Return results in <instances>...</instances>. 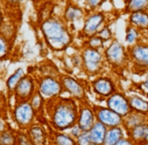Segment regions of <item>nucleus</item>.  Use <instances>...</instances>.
<instances>
[{"label": "nucleus", "instance_id": "nucleus-1", "mask_svg": "<svg viewBox=\"0 0 148 145\" xmlns=\"http://www.w3.org/2000/svg\"><path fill=\"white\" fill-rule=\"evenodd\" d=\"M79 105L80 102L68 96L47 102L45 113L49 128L55 131L68 132L77 124Z\"/></svg>", "mask_w": 148, "mask_h": 145}, {"label": "nucleus", "instance_id": "nucleus-2", "mask_svg": "<svg viewBox=\"0 0 148 145\" xmlns=\"http://www.w3.org/2000/svg\"><path fill=\"white\" fill-rule=\"evenodd\" d=\"M38 28L42 40L55 53L66 51L74 41L72 29L62 16L51 15L43 18Z\"/></svg>", "mask_w": 148, "mask_h": 145}, {"label": "nucleus", "instance_id": "nucleus-3", "mask_svg": "<svg viewBox=\"0 0 148 145\" xmlns=\"http://www.w3.org/2000/svg\"><path fill=\"white\" fill-rule=\"evenodd\" d=\"M38 114L33 109L29 101H16L11 109L12 121L18 130L25 131L30 125L36 121Z\"/></svg>", "mask_w": 148, "mask_h": 145}, {"label": "nucleus", "instance_id": "nucleus-4", "mask_svg": "<svg viewBox=\"0 0 148 145\" xmlns=\"http://www.w3.org/2000/svg\"><path fill=\"white\" fill-rule=\"evenodd\" d=\"M82 57V70L89 76H97L102 72L105 66L103 51L83 47L80 51Z\"/></svg>", "mask_w": 148, "mask_h": 145}, {"label": "nucleus", "instance_id": "nucleus-5", "mask_svg": "<svg viewBox=\"0 0 148 145\" xmlns=\"http://www.w3.org/2000/svg\"><path fill=\"white\" fill-rule=\"evenodd\" d=\"M37 93L45 99L47 102L58 100L64 96V88L60 77L37 76Z\"/></svg>", "mask_w": 148, "mask_h": 145}, {"label": "nucleus", "instance_id": "nucleus-6", "mask_svg": "<svg viewBox=\"0 0 148 145\" xmlns=\"http://www.w3.org/2000/svg\"><path fill=\"white\" fill-rule=\"evenodd\" d=\"M103 53L106 63L114 69H123L130 62L128 49L116 39L110 41Z\"/></svg>", "mask_w": 148, "mask_h": 145}, {"label": "nucleus", "instance_id": "nucleus-7", "mask_svg": "<svg viewBox=\"0 0 148 145\" xmlns=\"http://www.w3.org/2000/svg\"><path fill=\"white\" fill-rule=\"evenodd\" d=\"M60 80L64 88V95L78 102L87 101V87L82 81L69 74H60Z\"/></svg>", "mask_w": 148, "mask_h": 145}, {"label": "nucleus", "instance_id": "nucleus-8", "mask_svg": "<svg viewBox=\"0 0 148 145\" xmlns=\"http://www.w3.org/2000/svg\"><path fill=\"white\" fill-rule=\"evenodd\" d=\"M90 88L94 95L103 100H106L108 97L119 90L117 83L113 78L109 76H103V75L94 78L90 82Z\"/></svg>", "mask_w": 148, "mask_h": 145}, {"label": "nucleus", "instance_id": "nucleus-9", "mask_svg": "<svg viewBox=\"0 0 148 145\" xmlns=\"http://www.w3.org/2000/svg\"><path fill=\"white\" fill-rule=\"evenodd\" d=\"M105 15L101 11H93L86 16L83 22L82 29H81V36L85 39L91 36H97L102 27L104 26L105 22Z\"/></svg>", "mask_w": 148, "mask_h": 145}, {"label": "nucleus", "instance_id": "nucleus-10", "mask_svg": "<svg viewBox=\"0 0 148 145\" xmlns=\"http://www.w3.org/2000/svg\"><path fill=\"white\" fill-rule=\"evenodd\" d=\"M37 92L36 77L33 74H27L21 81L13 92L14 99L16 101H29L30 98Z\"/></svg>", "mask_w": 148, "mask_h": 145}, {"label": "nucleus", "instance_id": "nucleus-11", "mask_svg": "<svg viewBox=\"0 0 148 145\" xmlns=\"http://www.w3.org/2000/svg\"><path fill=\"white\" fill-rule=\"evenodd\" d=\"M97 122L103 124L107 128L123 126L124 118L105 105H94Z\"/></svg>", "mask_w": 148, "mask_h": 145}, {"label": "nucleus", "instance_id": "nucleus-12", "mask_svg": "<svg viewBox=\"0 0 148 145\" xmlns=\"http://www.w3.org/2000/svg\"><path fill=\"white\" fill-rule=\"evenodd\" d=\"M104 101H105V106L113 110L123 118L126 117L131 112L128 95H126L120 90H118L117 92H115Z\"/></svg>", "mask_w": 148, "mask_h": 145}, {"label": "nucleus", "instance_id": "nucleus-13", "mask_svg": "<svg viewBox=\"0 0 148 145\" xmlns=\"http://www.w3.org/2000/svg\"><path fill=\"white\" fill-rule=\"evenodd\" d=\"M96 122H97V118H96L94 105L90 104L88 101L80 102L77 124L80 126L83 132L89 131Z\"/></svg>", "mask_w": 148, "mask_h": 145}, {"label": "nucleus", "instance_id": "nucleus-14", "mask_svg": "<svg viewBox=\"0 0 148 145\" xmlns=\"http://www.w3.org/2000/svg\"><path fill=\"white\" fill-rule=\"evenodd\" d=\"M129 60L134 67L140 70L148 69V43L138 42L128 49Z\"/></svg>", "mask_w": 148, "mask_h": 145}, {"label": "nucleus", "instance_id": "nucleus-15", "mask_svg": "<svg viewBox=\"0 0 148 145\" xmlns=\"http://www.w3.org/2000/svg\"><path fill=\"white\" fill-rule=\"evenodd\" d=\"M25 132L34 145H49L51 129H47L45 126L39 122H34Z\"/></svg>", "mask_w": 148, "mask_h": 145}, {"label": "nucleus", "instance_id": "nucleus-16", "mask_svg": "<svg viewBox=\"0 0 148 145\" xmlns=\"http://www.w3.org/2000/svg\"><path fill=\"white\" fill-rule=\"evenodd\" d=\"M62 17L71 27V25H74L77 22L85 19L86 18V12L82 7L78 6L77 4L69 3L64 7Z\"/></svg>", "mask_w": 148, "mask_h": 145}, {"label": "nucleus", "instance_id": "nucleus-17", "mask_svg": "<svg viewBox=\"0 0 148 145\" xmlns=\"http://www.w3.org/2000/svg\"><path fill=\"white\" fill-rule=\"evenodd\" d=\"M127 136L131 138L137 145L148 144V120L137 127L127 131Z\"/></svg>", "mask_w": 148, "mask_h": 145}, {"label": "nucleus", "instance_id": "nucleus-18", "mask_svg": "<svg viewBox=\"0 0 148 145\" xmlns=\"http://www.w3.org/2000/svg\"><path fill=\"white\" fill-rule=\"evenodd\" d=\"M131 111L148 116V99L140 94L128 95Z\"/></svg>", "mask_w": 148, "mask_h": 145}, {"label": "nucleus", "instance_id": "nucleus-19", "mask_svg": "<svg viewBox=\"0 0 148 145\" xmlns=\"http://www.w3.org/2000/svg\"><path fill=\"white\" fill-rule=\"evenodd\" d=\"M27 75L25 69L22 67H18L14 70L5 80V88L9 94H13L14 90L19 84V82Z\"/></svg>", "mask_w": 148, "mask_h": 145}, {"label": "nucleus", "instance_id": "nucleus-20", "mask_svg": "<svg viewBox=\"0 0 148 145\" xmlns=\"http://www.w3.org/2000/svg\"><path fill=\"white\" fill-rule=\"evenodd\" d=\"M127 136V131L123 126L108 128L103 145H115Z\"/></svg>", "mask_w": 148, "mask_h": 145}, {"label": "nucleus", "instance_id": "nucleus-21", "mask_svg": "<svg viewBox=\"0 0 148 145\" xmlns=\"http://www.w3.org/2000/svg\"><path fill=\"white\" fill-rule=\"evenodd\" d=\"M49 145H77V141L69 132L55 131L51 129Z\"/></svg>", "mask_w": 148, "mask_h": 145}, {"label": "nucleus", "instance_id": "nucleus-22", "mask_svg": "<svg viewBox=\"0 0 148 145\" xmlns=\"http://www.w3.org/2000/svg\"><path fill=\"white\" fill-rule=\"evenodd\" d=\"M107 129L108 128L104 126L103 124L96 122L93 125V127L88 131L91 141L95 145H103L106 133H107Z\"/></svg>", "mask_w": 148, "mask_h": 145}, {"label": "nucleus", "instance_id": "nucleus-23", "mask_svg": "<svg viewBox=\"0 0 148 145\" xmlns=\"http://www.w3.org/2000/svg\"><path fill=\"white\" fill-rule=\"evenodd\" d=\"M147 120H148V116L143 115V114H140V113H137V112L131 111L126 117H124L123 127L125 128L126 131H129V130L139 126L140 124L146 122Z\"/></svg>", "mask_w": 148, "mask_h": 145}, {"label": "nucleus", "instance_id": "nucleus-24", "mask_svg": "<svg viewBox=\"0 0 148 145\" xmlns=\"http://www.w3.org/2000/svg\"><path fill=\"white\" fill-rule=\"evenodd\" d=\"M128 20L130 25L138 28L139 30L148 29V13L146 11H138L130 13Z\"/></svg>", "mask_w": 148, "mask_h": 145}, {"label": "nucleus", "instance_id": "nucleus-25", "mask_svg": "<svg viewBox=\"0 0 148 145\" xmlns=\"http://www.w3.org/2000/svg\"><path fill=\"white\" fill-rule=\"evenodd\" d=\"M13 53V41L0 34V61H5Z\"/></svg>", "mask_w": 148, "mask_h": 145}, {"label": "nucleus", "instance_id": "nucleus-26", "mask_svg": "<svg viewBox=\"0 0 148 145\" xmlns=\"http://www.w3.org/2000/svg\"><path fill=\"white\" fill-rule=\"evenodd\" d=\"M126 12L133 13L138 11H146L148 9V0H126Z\"/></svg>", "mask_w": 148, "mask_h": 145}, {"label": "nucleus", "instance_id": "nucleus-27", "mask_svg": "<svg viewBox=\"0 0 148 145\" xmlns=\"http://www.w3.org/2000/svg\"><path fill=\"white\" fill-rule=\"evenodd\" d=\"M139 39H140V30L129 24L126 28V34H125V42L129 47H133L136 43L140 42Z\"/></svg>", "mask_w": 148, "mask_h": 145}, {"label": "nucleus", "instance_id": "nucleus-28", "mask_svg": "<svg viewBox=\"0 0 148 145\" xmlns=\"http://www.w3.org/2000/svg\"><path fill=\"white\" fill-rule=\"evenodd\" d=\"M30 104L32 105L33 109L36 111L37 114H42L45 113V108H47V101L45 99L41 96L39 93H35L29 100Z\"/></svg>", "mask_w": 148, "mask_h": 145}, {"label": "nucleus", "instance_id": "nucleus-29", "mask_svg": "<svg viewBox=\"0 0 148 145\" xmlns=\"http://www.w3.org/2000/svg\"><path fill=\"white\" fill-rule=\"evenodd\" d=\"M16 31H17V28H16V25L14 23V21L12 20H7L4 22L3 26L0 29V34L3 36H5L6 38L10 39V40L13 41L14 37H15Z\"/></svg>", "mask_w": 148, "mask_h": 145}, {"label": "nucleus", "instance_id": "nucleus-30", "mask_svg": "<svg viewBox=\"0 0 148 145\" xmlns=\"http://www.w3.org/2000/svg\"><path fill=\"white\" fill-rule=\"evenodd\" d=\"M0 145H16V131L8 128L0 133Z\"/></svg>", "mask_w": 148, "mask_h": 145}, {"label": "nucleus", "instance_id": "nucleus-31", "mask_svg": "<svg viewBox=\"0 0 148 145\" xmlns=\"http://www.w3.org/2000/svg\"><path fill=\"white\" fill-rule=\"evenodd\" d=\"M84 47H91V49L104 51V49L106 47V42L99 36H91V37H89V38L85 39Z\"/></svg>", "mask_w": 148, "mask_h": 145}, {"label": "nucleus", "instance_id": "nucleus-32", "mask_svg": "<svg viewBox=\"0 0 148 145\" xmlns=\"http://www.w3.org/2000/svg\"><path fill=\"white\" fill-rule=\"evenodd\" d=\"M38 76H55L60 77V74L57 70L55 65L51 63H43L38 67Z\"/></svg>", "mask_w": 148, "mask_h": 145}, {"label": "nucleus", "instance_id": "nucleus-33", "mask_svg": "<svg viewBox=\"0 0 148 145\" xmlns=\"http://www.w3.org/2000/svg\"><path fill=\"white\" fill-rule=\"evenodd\" d=\"M16 145H34L24 130L16 131Z\"/></svg>", "mask_w": 148, "mask_h": 145}, {"label": "nucleus", "instance_id": "nucleus-34", "mask_svg": "<svg viewBox=\"0 0 148 145\" xmlns=\"http://www.w3.org/2000/svg\"><path fill=\"white\" fill-rule=\"evenodd\" d=\"M97 36H99L101 37L105 42H107V41L110 42V41L113 40V32H112L111 28L107 25H104L103 27L100 29V31L98 32Z\"/></svg>", "mask_w": 148, "mask_h": 145}, {"label": "nucleus", "instance_id": "nucleus-35", "mask_svg": "<svg viewBox=\"0 0 148 145\" xmlns=\"http://www.w3.org/2000/svg\"><path fill=\"white\" fill-rule=\"evenodd\" d=\"M25 1L26 0H1V3L7 8H19Z\"/></svg>", "mask_w": 148, "mask_h": 145}, {"label": "nucleus", "instance_id": "nucleus-36", "mask_svg": "<svg viewBox=\"0 0 148 145\" xmlns=\"http://www.w3.org/2000/svg\"><path fill=\"white\" fill-rule=\"evenodd\" d=\"M77 145H95L90 139V136L88 131L87 132H83L80 136L76 139Z\"/></svg>", "mask_w": 148, "mask_h": 145}, {"label": "nucleus", "instance_id": "nucleus-37", "mask_svg": "<svg viewBox=\"0 0 148 145\" xmlns=\"http://www.w3.org/2000/svg\"><path fill=\"white\" fill-rule=\"evenodd\" d=\"M69 133H70V135L72 136V137H74L75 139H77V138L79 137V136L81 135V134L83 133V130L81 129V127L78 125V124H76V125H74L72 128H71L70 130H69Z\"/></svg>", "mask_w": 148, "mask_h": 145}, {"label": "nucleus", "instance_id": "nucleus-38", "mask_svg": "<svg viewBox=\"0 0 148 145\" xmlns=\"http://www.w3.org/2000/svg\"><path fill=\"white\" fill-rule=\"evenodd\" d=\"M138 91L145 97H148V78L138 84Z\"/></svg>", "mask_w": 148, "mask_h": 145}, {"label": "nucleus", "instance_id": "nucleus-39", "mask_svg": "<svg viewBox=\"0 0 148 145\" xmlns=\"http://www.w3.org/2000/svg\"><path fill=\"white\" fill-rule=\"evenodd\" d=\"M84 1L90 9L95 10V9H97L99 6H101V4L103 3L104 0H84Z\"/></svg>", "mask_w": 148, "mask_h": 145}, {"label": "nucleus", "instance_id": "nucleus-40", "mask_svg": "<svg viewBox=\"0 0 148 145\" xmlns=\"http://www.w3.org/2000/svg\"><path fill=\"white\" fill-rule=\"evenodd\" d=\"M115 145H137V143L133 141L129 136H126V137H124L122 140H120V141Z\"/></svg>", "mask_w": 148, "mask_h": 145}, {"label": "nucleus", "instance_id": "nucleus-41", "mask_svg": "<svg viewBox=\"0 0 148 145\" xmlns=\"http://www.w3.org/2000/svg\"><path fill=\"white\" fill-rule=\"evenodd\" d=\"M6 21V16H5V12H4V6L2 5L1 1H0V29L3 26L4 22Z\"/></svg>", "mask_w": 148, "mask_h": 145}, {"label": "nucleus", "instance_id": "nucleus-42", "mask_svg": "<svg viewBox=\"0 0 148 145\" xmlns=\"http://www.w3.org/2000/svg\"><path fill=\"white\" fill-rule=\"evenodd\" d=\"M8 127H7V122L5 121V119L2 117H0V133L5 130H7Z\"/></svg>", "mask_w": 148, "mask_h": 145}, {"label": "nucleus", "instance_id": "nucleus-43", "mask_svg": "<svg viewBox=\"0 0 148 145\" xmlns=\"http://www.w3.org/2000/svg\"><path fill=\"white\" fill-rule=\"evenodd\" d=\"M33 1H35V2H38V1H42V0H33Z\"/></svg>", "mask_w": 148, "mask_h": 145}]
</instances>
